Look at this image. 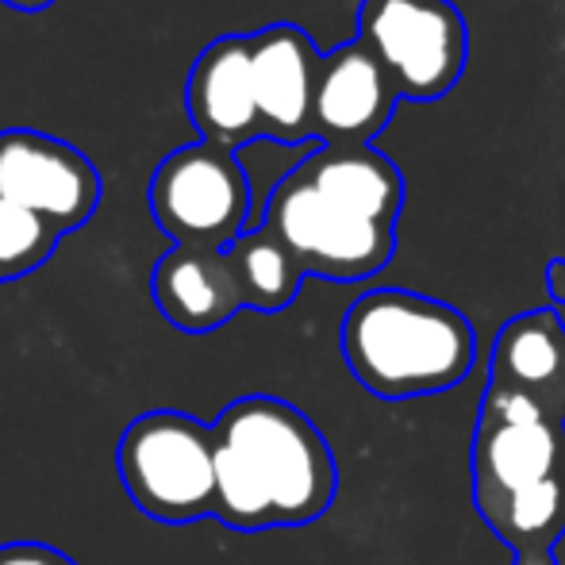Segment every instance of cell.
Instances as JSON below:
<instances>
[{
	"label": "cell",
	"mask_w": 565,
	"mask_h": 565,
	"mask_svg": "<svg viewBox=\"0 0 565 565\" xmlns=\"http://www.w3.org/2000/svg\"><path fill=\"white\" fill-rule=\"evenodd\" d=\"M227 262L235 269L243 308H254V312H281V308H289L300 292V281L308 277L305 266L297 262V254L269 227L243 231L227 246Z\"/></svg>",
	"instance_id": "16"
},
{
	"label": "cell",
	"mask_w": 565,
	"mask_h": 565,
	"mask_svg": "<svg viewBox=\"0 0 565 565\" xmlns=\"http://www.w3.org/2000/svg\"><path fill=\"white\" fill-rule=\"evenodd\" d=\"M116 466L127 497L150 520L193 523L216 512V431L185 412L131 419Z\"/></svg>",
	"instance_id": "3"
},
{
	"label": "cell",
	"mask_w": 565,
	"mask_h": 565,
	"mask_svg": "<svg viewBox=\"0 0 565 565\" xmlns=\"http://www.w3.org/2000/svg\"><path fill=\"white\" fill-rule=\"evenodd\" d=\"M250 58L262 135L274 142L316 139L312 105L323 54L316 51L312 39L297 23H274L250 35Z\"/></svg>",
	"instance_id": "9"
},
{
	"label": "cell",
	"mask_w": 565,
	"mask_h": 565,
	"mask_svg": "<svg viewBox=\"0 0 565 565\" xmlns=\"http://www.w3.org/2000/svg\"><path fill=\"white\" fill-rule=\"evenodd\" d=\"M396 100L401 93L385 66L362 39H350L320 62L312 105L316 139H323V147H370L388 127Z\"/></svg>",
	"instance_id": "8"
},
{
	"label": "cell",
	"mask_w": 565,
	"mask_h": 565,
	"mask_svg": "<svg viewBox=\"0 0 565 565\" xmlns=\"http://www.w3.org/2000/svg\"><path fill=\"white\" fill-rule=\"evenodd\" d=\"M150 289H154V300L166 320L178 331H189V335H209V331L224 328L243 308L227 250L170 246L158 258Z\"/></svg>",
	"instance_id": "11"
},
{
	"label": "cell",
	"mask_w": 565,
	"mask_h": 565,
	"mask_svg": "<svg viewBox=\"0 0 565 565\" xmlns=\"http://www.w3.org/2000/svg\"><path fill=\"white\" fill-rule=\"evenodd\" d=\"M262 227H269L305 266L328 281H365L393 262L396 227L377 224L289 170L266 201Z\"/></svg>",
	"instance_id": "4"
},
{
	"label": "cell",
	"mask_w": 565,
	"mask_h": 565,
	"mask_svg": "<svg viewBox=\"0 0 565 565\" xmlns=\"http://www.w3.org/2000/svg\"><path fill=\"white\" fill-rule=\"evenodd\" d=\"M481 520L508 543L515 565H558L554 546L565 535V469L481 508Z\"/></svg>",
	"instance_id": "15"
},
{
	"label": "cell",
	"mask_w": 565,
	"mask_h": 565,
	"mask_svg": "<svg viewBox=\"0 0 565 565\" xmlns=\"http://www.w3.org/2000/svg\"><path fill=\"white\" fill-rule=\"evenodd\" d=\"M543 396L562 419L565 401V320L562 308H535L512 316L492 342V377ZM565 424V419H562Z\"/></svg>",
	"instance_id": "13"
},
{
	"label": "cell",
	"mask_w": 565,
	"mask_h": 565,
	"mask_svg": "<svg viewBox=\"0 0 565 565\" xmlns=\"http://www.w3.org/2000/svg\"><path fill=\"white\" fill-rule=\"evenodd\" d=\"M481 419H497V424H546V419H558V416H554L543 396L527 393V388L504 385V381H489V388L481 396Z\"/></svg>",
	"instance_id": "18"
},
{
	"label": "cell",
	"mask_w": 565,
	"mask_h": 565,
	"mask_svg": "<svg viewBox=\"0 0 565 565\" xmlns=\"http://www.w3.org/2000/svg\"><path fill=\"white\" fill-rule=\"evenodd\" d=\"M4 4L20 8V12H39V8H51L54 0H4Z\"/></svg>",
	"instance_id": "20"
},
{
	"label": "cell",
	"mask_w": 565,
	"mask_h": 565,
	"mask_svg": "<svg viewBox=\"0 0 565 565\" xmlns=\"http://www.w3.org/2000/svg\"><path fill=\"white\" fill-rule=\"evenodd\" d=\"M185 100L201 139L220 142L227 150L266 139L258 97H254L250 35H224L204 46L189 74Z\"/></svg>",
	"instance_id": "10"
},
{
	"label": "cell",
	"mask_w": 565,
	"mask_h": 565,
	"mask_svg": "<svg viewBox=\"0 0 565 565\" xmlns=\"http://www.w3.org/2000/svg\"><path fill=\"white\" fill-rule=\"evenodd\" d=\"M342 358L358 385L385 401L450 393L477 362V331L424 292L373 289L342 316Z\"/></svg>",
	"instance_id": "1"
},
{
	"label": "cell",
	"mask_w": 565,
	"mask_h": 565,
	"mask_svg": "<svg viewBox=\"0 0 565 565\" xmlns=\"http://www.w3.org/2000/svg\"><path fill=\"white\" fill-rule=\"evenodd\" d=\"M0 196L66 235L97 212L100 173L70 142L12 127L0 131Z\"/></svg>",
	"instance_id": "7"
},
{
	"label": "cell",
	"mask_w": 565,
	"mask_h": 565,
	"mask_svg": "<svg viewBox=\"0 0 565 565\" xmlns=\"http://www.w3.org/2000/svg\"><path fill=\"white\" fill-rule=\"evenodd\" d=\"M58 238V227L0 196V281H15V277L39 269L54 254Z\"/></svg>",
	"instance_id": "17"
},
{
	"label": "cell",
	"mask_w": 565,
	"mask_h": 565,
	"mask_svg": "<svg viewBox=\"0 0 565 565\" xmlns=\"http://www.w3.org/2000/svg\"><path fill=\"white\" fill-rule=\"evenodd\" d=\"M216 443L250 473L277 527L320 520L339 489L335 454L323 431L277 396H238L212 424Z\"/></svg>",
	"instance_id": "2"
},
{
	"label": "cell",
	"mask_w": 565,
	"mask_h": 565,
	"mask_svg": "<svg viewBox=\"0 0 565 565\" xmlns=\"http://www.w3.org/2000/svg\"><path fill=\"white\" fill-rule=\"evenodd\" d=\"M0 565H77V562L46 543H4L0 546Z\"/></svg>",
	"instance_id": "19"
},
{
	"label": "cell",
	"mask_w": 565,
	"mask_h": 565,
	"mask_svg": "<svg viewBox=\"0 0 565 565\" xmlns=\"http://www.w3.org/2000/svg\"><path fill=\"white\" fill-rule=\"evenodd\" d=\"M358 39L393 77L401 100H439L461 82L469 31L450 0H362Z\"/></svg>",
	"instance_id": "5"
},
{
	"label": "cell",
	"mask_w": 565,
	"mask_h": 565,
	"mask_svg": "<svg viewBox=\"0 0 565 565\" xmlns=\"http://www.w3.org/2000/svg\"><path fill=\"white\" fill-rule=\"evenodd\" d=\"M565 469V424H497L477 416L473 500L477 512Z\"/></svg>",
	"instance_id": "12"
},
{
	"label": "cell",
	"mask_w": 565,
	"mask_h": 565,
	"mask_svg": "<svg viewBox=\"0 0 565 565\" xmlns=\"http://www.w3.org/2000/svg\"><path fill=\"white\" fill-rule=\"evenodd\" d=\"M150 212L173 246L227 250L250 216V181L238 154L209 139L178 147L150 178Z\"/></svg>",
	"instance_id": "6"
},
{
	"label": "cell",
	"mask_w": 565,
	"mask_h": 565,
	"mask_svg": "<svg viewBox=\"0 0 565 565\" xmlns=\"http://www.w3.org/2000/svg\"><path fill=\"white\" fill-rule=\"evenodd\" d=\"M562 419H565V401H562Z\"/></svg>",
	"instance_id": "21"
},
{
	"label": "cell",
	"mask_w": 565,
	"mask_h": 565,
	"mask_svg": "<svg viewBox=\"0 0 565 565\" xmlns=\"http://www.w3.org/2000/svg\"><path fill=\"white\" fill-rule=\"evenodd\" d=\"M305 181L320 193L377 224L396 227L404 204V178L388 154L377 147H320L297 166Z\"/></svg>",
	"instance_id": "14"
}]
</instances>
